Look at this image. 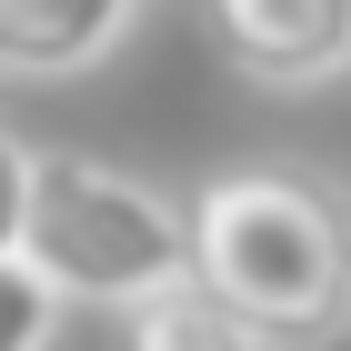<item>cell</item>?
Here are the masks:
<instances>
[{
	"label": "cell",
	"instance_id": "1",
	"mask_svg": "<svg viewBox=\"0 0 351 351\" xmlns=\"http://www.w3.org/2000/svg\"><path fill=\"white\" fill-rule=\"evenodd\" d=\"M191 281L261 351H331L351 331V191L301 161H241L191 201Z\"/></svg>",
	"mask_w": 351,
	"mask_h": 351
},
{
	"label": "cell",
	"instance_id": "2",
	"mask_svg": "<svg viewBox=\"0 0 351 351\" xmlns=\"http://www.w3.org/2000/svg\"><path fill=\"white\" fill-rule=\"evenodd\" d=\"M21 261L90 311H131V301L191 281V221L171 191L141 171L90 161V151H30V211H21Z\"/></svg>",
	"mask_w": 351,
	"mask_h": 351
},
{
	"label": "cell",
	"instance_id": "3",
	"mask_svg": "<svg viewBox=\"0 0 351 351\" xmlns=\"http://www.w3.org/2000/svg\"><path fill=\"white\" fill-rule=\"evenodd\" d=\"M211 40L261 90H322L351 71V0H211Z\"/></svg>",
	"mask_w": 351,
	"mask_h": 351
},
{
	"label": "cell",
	"instance_id": "4",
	"mask_svg": "<svg viewBox=\"0 0 351 351\" xmlns=\"http://www.w3.org/2000/svg\"><path fill=\"white\" fill-rule=\"evenodd\" d=\"M141 0H0V71L10 81H71L131 40Z\"/></svg>",
	"mask_w": 351,
	"mask_h": 351
},
{
	"label": "cell",
	"instance_id": "5",
	"mask_svg": "<svg viewBox=\"0 0 351 351\" xmlns=\"http://www.w3.org/2000/svg\"><path fill=\"white\" fill-rule=\"evenodd\" d=\"M110 351H261V341H251L201 281H171V291L110 311Z\"/></svg>",
	"mask_w": 351,
	"mask_h": 351
},
{
	"label": "cell",
	"instance_id": "6",
	"mask_svg": "<svg viewBox=\"0 0 351 351\" xmlns=\"http://www.w3.org/2000/svg\"><path fill=\"white\" fill-rule=\"evenodd\" d=\"M60 341V291L10 251L0 261V351H51Z\"/></svg>",
	"mask_w": 351,
	"mask_h": 351
},
{
	"label": "cell",
	"instance_id": "7",
	"mask_svg": "<svg viewBox=\"0 0 351 351\" xmlns=\"http://www.w3.org/2000/svg\"><path fill=\"white\" fill-rule=\"evenodd\" d=\"M21 211H30V151L0 131V261L21 251Z\"/></svg>",
	"mask_w": 351,
	"mask_h": 351
},
{
	"label": "cell",
	"instance_id": "8",
	"mask_svg": "<svg viewBox=\"0 0 351 351\" xmlns=\"http://www.w3.org/2000/svg\"><path fill=\"white\" fill-rule=\"evenodd\" d=\"M341 81H351V71H341Z\"/></svg>",
	"mask_w": 351,
	"mask_h": 351
}]
</instances>
